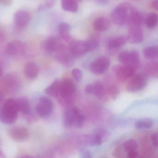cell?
<instances>
[{"instance_id":"cell-1","label":"cell","mask_w":158,"mask_h":158,"mask_svg":"<svg viewBox=\"0 0 158 158\" xmlns=\"http://www.w3.org/2000/svg\"><path fill=\"white\" fill-rule=\"evenodd\" d=\"M18 106L16 100L9 98L5 101L0 110V120L2 123L11 125L16 122L18 118Z\"/></svg>"},{"instance_id":"cell-2","label":"cell","mask_w":158,"mask_h":158,"mask_svg":"<svg viewBox=\"0 0 158 158\" xmlns=\"http://www.w3.org/2000/svg\"><path fill=\"white\" fill-rule=\"evenodd\" d=\"M76 87L71 79H64L59 82L58 90L55 96L60 102L65 104H70L73 102Z\"/></svg>"},{"instance_id":"cell-3","label":"cell","mask_w":158,"mask_h":158,"mask_svg":"<svg viewBox=\"0 0 158 158\" xmlns=\"http://www.w3.org/2000/svg\"><path fill=\"white\" fill-rule=\"evenodd\" d=\"M85 122V117L82 111L77 107L68 108L63 114V123L67 127L80 128Z\"/></svg>"},{"instance_id":"cell-4","label":"cell","mask_w":158,"mask_h":158,"mask_svg":"<svg viewBox=\"0 0 158 158\" xmlns=\"http://www.w3.org/2000/svg\"><path fill=\"white\" fill-rule=\"evenodd\" d=\"M131 4L124 2L117 5L111 13V19L113 23L121 26L128 23L130 13L133 9Z\"/></svg>"},{"instance_id":"cell-5","label":"cell","mask_w":158,"mask_h":158,"mask_svg":"<svg viewBox=\"0 0 158 158\" xmlns=\"http://www.w3.org/2000/svg\"><path fill=\"white\" fill-rule=\"evenodd\" d=\"M118 60L120 63L130 65L137 70L140 66V58L137 51H124L119 53Z\"/></svg>"},{"instance_id":"cell-6","label":"cell","mask_w":158,"mask_h":158,"mask_svg":"<svg viewBox=\"0 0 158 158\" xmlns=\"http://www.w3.org/2000/svg\"><path fill=\"white\" fill-rule=\"evenodd\" d=\"M54 105L49 98L41 97L39 100L36 107V110L39 115L43 119L49 117L53 112Z\"/></svg>"},{"instance_id":"cell-7","label":"cell","mask_w":158,"mask_h":158,"mask_svg":"<svg viewBox=\"0 0 158 158\" xmlns=\"http://www.w3.org/2000/svg\"><path fill=\"white\" fill-rule=\"evenodd\" d=\"M136 69L130 65H116L114 68L117 81L120 83H125L135 75Z\"/></svg>"},{"instance_id":"cell-8","label":"cell","mask_w":158,"mask_h":158,"mask_svg":"<svg viewBox=\"0 0 158 158\" xmlns=\"http://www.w3.org/2000/svg\"><path fill=\"white\" fill-rule=\"evenodd\" d=\"M43 48L45 51L49 53H60L64 51L65 45L61 38L51 36L45 40Z\"/></svg>"},{"instance_id":"cell-9","label":"cell","mask_w":158,"mask_h":158,"mask_svg":"<svg viewBox=\"0 0 158 158\" xmlns=\"http://www.w3.org/2000/svg\"><path fill=\"white\" fill-rule=\"evenodd\" d=\"M110 65V59L106 56H101L94 60L89 66L90 72L96 75L104 73Z\"/></svg>"},{"instance_id":"cell-10","label":"cell","mask_w":158,"mask_h":158,"mask_svg":"<svg viewBox=\"0 0 158 158\" xmlns=\"http://www.w3.org/2000/svg\"><path fill=\"white\" fill-rule=\"evenodd\" d=\"M147 85L145 76L138 74L131 78L127 85V89L130 92H137L144 88Z\"/></svg>"},{"instance_id":"cell-11","label":"cell","mask_w":158,"mask_h":158,"mask_svg":"<svg viewBox=\"0 0 158 158\" xmlns=\"http://www.w3.org/2000/svg\"><path fill=\"white\" fill-rule=\"evenodd\" d=\"M85 92L88 94H92L99 99H103L108 96L107 89L103 84L100 81L88 85L85 89Z\"/></svg>"},{"instance_id":"cell-12","label":"cell","mask_w":158,"mask_h":158,"mask_svg":"<svg viewBox=\"0 0 158 158\" xmlns=\"http://www.w3.org/2000/svg\"><path fill=\"white\" fill-rule=\"evenodd\" d=\"M68 50L73 56H79L89 52L86 41L72 40L69 43Z\"/></svg>"},{"instance_id":"cell-13","label":"cell","mask_w":158,"mask_h":158,"mask_svg":"<svg viewBox=\"0 0 158 158\" xmlns=\"http://www.w3.org/2000/svg\"><path fill=\"white\" fill-rule=\"evenodd\" d=\"M127 38L131 44H138L142 42L144 36L141 27L129 26Z\"/></svg>"},{"instance_id":"cell-14","label":"cell","mask_w":158,"mask_h":158,"mask_svg":"<svg viewBox=\"0 0 158 158\" xmlns=\"http://www.w3.org/2000/svg\"><path fill=\"white\" fill-rule=\"evenodd\" d=\"M15 23L19 29H23L26 27L30 20L29 14L25 11H19L15 15Z\"/></svg>"},{"instance_id":"cell-15","label":"cell","mask_w":158,"mask_h":158,"mask_svg":"<svg viewBox=\"0 0 158 158\" xmlns=\"http://www.w3.org/2000/svg\"><path fill=\"white\" fill-rule=\"evenodd\" d=\"M145 18L140 12L133 8L130 13L128 23L129 26L141 27L145 23Z\"/></svg>"},{"instance_id":"cell-16","label":"cell","mask_w":158,"mask_h":158,"mask_svg":"<svg viewBox=\"0 0 158 158\" xmlns=\"http://www.w3.org/2000/svg\"><path fill=\"white\" fill-rule=\"evenodd\" d=\"M24 73L27 78L35 79L37 77L39 73L38 65L34 62L28 63L25 66Z\"/></svg>"},{"instance_id":"cell-17","label":"cell","mask_w":158,"mask_h":158,"mask_svg":"<svg viewBox=\"0 0 158 158\" xmlns=\"http://www.w3.org/2000/svg\"><path fill=\"white\" fill-rule=\"evenodd\" d=\"M10 136L13 139L18 141H22L26 139L28 136L27 129L25 127H15L11 129L9 132Z\"/></svg>"},{"instance_id":"cell-18","label":"cell","mask_w":158,"mask_h":158,"mask_svg":"<svg viewBox=\"0 0 158 158\" xmlns=\"http://www.w3.org/2000/svg\"><path fill=\"white\" fill-rule=\"evenodd\" d=\"M23 49V45L19 40H14L9 42L6 45V53L11 56L17 55Z\"/></svg>"},{"instance_id":"cell-19","label":"cell","mask_w":158,"mask_h":158,"mask_svg":"<svg viewBox=\"0 0 158 158\" xmlns=\"http://www.w3.org/2000/svg\"><path fill=\"white\" fill-rule=\"evenodd\" d=\"M58 30L60 37L63 40L68 41L69 43L72 41L69 35L70 26L68 23H61L58 26Z\"/></svg>"},{"instance_id":"cell-20","label":"cell","mask_w":158,"mask_h":158,"mask_svg":"<svg viewBox=\"0 0 158 158\" xmlns=\"http://www.w3.org/2000/svg\"><path fill=\"white\" fill-rule=\"evenodd\" d=\"M110 27L109 20L105 17H99L97 18L93 23L94 29L98 32L106 31Z\"/></svg>"},{"instance_id":"cell-21","label":"cell","mask_w":158,"mask_h":158,"mask_svg":"<svg viewBox=\"0 0 158 158\" xmlns=\"http://www.w3.org/2000/svg\"><path fill=\"white\" fill-rule=\"evenodd\" d=\"M144 72L148 76L158 77V62L152 61L148 63L144 67Z\"/></svg>"},{"instance_id":"cell-22","label":"cell","mask_w":158,"mask_h":158,"mask_svg":"<svg viewBox=\"0 0 158 158\" xmlns=\"http://www.w3.org/2000/svg\"><path fill=\"white\" fill-rule=\"evenodd\" d=\"M127 38L124 36H119L113 39L108 43V48L110 50H115L121 48L126 43Z\"/></svg>"},{"instance_id":"cell-23","label":"cell","mask_w":158,"mask_h":158,"mask_svg":"<svg viewBox=\"0 0 158 158\" xmlns=\"http://www.w3.org/2000/svg\"><path fill=\"white\" fill-rule=\"evenodd\" d=\"M144 57L150 60L158 59V46H152L145 48L143 51Z\"/></svg>"},{"instance_id":"cell-24","label":"cell","mask_w":158,"mask_h":158,"mask_svg":"<svg viewBox=\"0 0 158 158\" xmlns=\"http://www.w3.org/2000/svg\"><path fill=\"white\" fill-rule=\"evenodd\" d=\"M78 3L74 0H61L62 9L65 11L76 12L78 10Z\"/></svg>"},{"instance_id":"cell-25","label":"cell","mask_w":158,"mask_h":158,"mask_svg":"<svg viewBox=\"0 0 158 158\" xmlns=\"http://www.w3.org/2000/svg\"><path fill=\"white\" fill-rule=\"evenodd\" d=\"M19 111L23 114H27L30 111V105L27 99L20 98L16 100Z\"/></svg>"},{"instance_id":"cell-26","label":"cell","mask_w":158,"mask_h":158,"mask_svg":"<svg viewBox=\"0 0 158 158\" xmlns=\"http://www.w3.org/2000/svg\"><path fill=\"white\" fill-rule=\"evenodd\" d=\"M86 141L87 144L89 146L93 147V146H99L101 145L103 140L98 134L95 133L93 135L87 136L86 138Z\"/></svg>"},{"instance_id":"cell-27","label":"cell","mask_w":158,"mask_h":158,"mask_svg":"<svg viewBox=\"0 0 158 158\" xmlns=\"http://www.w3.org/2000/svg\"><path fill=\"white\" fill-rule=\"evenodd\" d=\"M145 23L148 28H154L158 23V15L154 13L149 14L145 18Z\"/></svg>"},{"instance_id":"cell-28","label":"cell","mask_w":158,"mask_h":158,"mask_svg":"<svg viewBox=\"0 0 158 158\" xmlns=\"http://www.w3.org/2000/svg\"><path fill=\"white\" fill-rule=\"evenodd\" d=\"M153 122L149 119H142L137 121L135 123V126L138 129H150L153 126Z\"/></svg>"},{"instance_id":"cell-29","label":"cell","mask_w":158,"mask_h":158,"mask_svg":"<svg viewBox=\"0 0 158 158\" xmlns=\"http://www.w3.org/2000/svg\"><path fill=\"white\" fill-rule=\"evenodd\" d=\"M86 42L87 45L89 52L93 51L94 50L97 49L99 45L98 39L97 37L94 36L89 38L86 40Z\"/></svg>"},{"instance_id":"cell-30","label":"cell","mask_w":158,"mask_h":158,"mask_svg":"<svg viewBox=\"0 0 158 158\" xmlns=\"http://www.w3.org/2000/svg\"><path fill=\"white\" fill-rule=\"evenodd\" d=\"M138 147L137 142L134 139H129L124 142L123 148L125 151L127 152L130 151L136 150Z\"/></svg>"},{"instance_id":"cell-31","label":"cell","mask_w":158,"mask_h":158,"mask_svg":"<svg viewBox=\"0 0 158 158\" xmlns=\"http://www.w3.org/2000/svg\"><path fill=\"white\" fill-rule=\"evenodd\" d=\"M106 89L108 96L113 99H116L120 93L119 88L114 84H112L108 86Z\"/></svg>"},{"instance_id":"cell-32","label":"cell","mask_w":158,"mask_h":158,"mask_svg":"<svg viewBox=\"0 0 158 158\" xmlns=\"http://www.w3.org/2000/svg\"><path fill=\"white\" fill-rule=\"evenodd\" d=\"M59 81L58 79H56L49 86L45 89V91L47 94L55 96L58 90L59 86Z\"/></svg>"},{"instance_id":"cell-33","label":"cell","mask_w":158,"mask_h":158,"mask_svg":"<svg viewBox=\"0 0 158 158\" xmlns=\"http://www.w3.org/2000/svg\"><path fill=\"white\" fill-rule=\"evenodd\" d=\"M72 75L76 81L77 82H81L83 78V73L80 69L75 68L72 72Z\"/></svg>"},{"instance_id":"cell-34","label":"cell","mask_w":158,"mask_h":158,"mask_svg":"<svg viewBox=\"0 0 158 158\" xmlns=\"http://www.w3.org/2000/svg\"><path fill=\"white\" fill-rule=\"evenodd\" d=\"M96 133L98 134V135L100 136L102 138V140L107 138V137L109 135L108 132H107L106 130H104V129H101V128L97 130Z\"/></svg>"},{"instance_id":"cell-35","label":"cell","mask_w":158,"mask_h":158,"mask_svg":"<svg viewBox=\"0 0 158 158\" xmlns=\"http://www.w3.org/2000/svg\"><path fill=\"white\" fill-rule=\"evenodd\" d=\"M152 143L155 147H158V133L152 134L151 136Z\"/></svg>"},{"instance_id":"cell-36","label":"cell","mask_w":158,"mask_h":158,"mask_svg":"<svg viewBox=\"0 0 158 158\" xmlns=\"http://www.w3.org/2000/svg\"><path fill=\"white\" fill-rule=\"evenodd\" d=\"M139 152L136 150L130 151L127 152V157L129 158H135L138 157Z\"/></svg>"},{"instance_id":"cell-37","label":"cell","mask_w":158,"mask_h":158,"mask_svg":"<svg viewBox=\"0 0 158 158\" xmlns=\"http://www.w3.org/2000/svg\"><path fill=\"white\" fill-rule=\"evenodd\" d=\"M123 149L122 148H118L116 149L115 150H114V155L116 157H121V155L123 154Z\"/></svg>"},{"instance_id":"cell-38","label":"cell","mask_w":158,"mask_h":158,"mask_svg":"<svg viewBox=\"0 0 158 158\" xmlns=\"http://www.w3.org/2000/svg\"><path fill=\"white\" fill-rule=\"evenodd\" d=\"M81 157L84 158H90L92 157L91 153L88 151L85 150L81 153Z\"/></svg>"},{"instance_id":"cell-39","label":"cell","mask_w":158,"mask_h":158,"mask_svg":"<svg viewBox=\"0 0 158 158\" xmlns=\"http://www.w3.org/2000/svg\"><path fill=\"white\" fill-rule=\"evenodd\" d=\"M151 6L154 10H158V0H153L151 3Z\"/></svg>"},{"instance_id":"cell-40","label":"cell","mask_w":158,"mask_h":158,"mask_svg":"<svg viewBox=\"0 0 158 158\" xmlns=\"http://www.w3.org/2000/svg\"><path fill=\"white\" fill-rule=\"evenodd\" d=\"M96 1L100 4H106L108 0H96Z\"/></svg>"},{"instance_id":"cell-41","label":"cell","mask_w":158,"mask_h":158,"mask_svg":"<svg viewBox=\"0 0 158 158\" xmlns=\"http://www.w3.org/2000/svg\"><path fill=\"white\" fill-rule=\"evenodd\" d=\"M76 2H77L78 3V2H80L81 1V0H74Z\"/></svg>"},{"instance_id":"cell-42","label":"cell","mask_w":158,"mask_h":158,"mask_svg":"<svg viewBox=\"0 0 158 158\" xmlns=\"http://www.w3.org/2000/svg\"></svg>"}]
</instances>
